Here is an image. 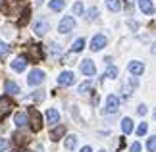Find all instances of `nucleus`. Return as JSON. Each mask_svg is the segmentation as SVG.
<instances>
[{"label":"nucleus","mask_w":156,"mask_h":152,"mask_svg":"<svg viewBox=\"0 0 156 152\" xmlns=\"http://www.w3.org/2000/svg\"><path fill=\"white\" fill-rule=\"evenodd\" d=\"M44 81V71L43 69H31L27 75V85L31 87H37V85H43Z\"/></svg>","instance_id":"1"},{"label":"nucleus","mask_w":156,"mask_h":152,"mask_svg":"<svg viewBox=\"0 0 156 152\" xmlns=\"http://www.w3.org/2000/svg\"><path fill=\"white\" fill-rule=\"evenodd\" d=\"M73 27H75V19L71 16H64L62 17V21L58 23V31L60 33H69V31H73Z\"/></svg>","instance_id":"2"},{"label":"nucleus","mask_w":156,"mask_h":152,"mask_svg":"<svg viewBox=\"0 0 156 152\" xmlns=\"http://www.w3.org/2000/svg\"><path fill=\"white\" fill-rule=\"evenodd\" d=\"M75 83V73L73 71H62L58 75V85L60 87H69V85Z\"/></svg>","instance_id":"3"},{"label":"nucleus","mask_w":156,"mask_h":152,"mask_svg":"<svg viewBox=\"0 0 156 152\" xmlns=\"http://www.w3.org/2000/svg\"><path fill=\"white\" fill-rule=\"evenodd\" d=\"M118 108H119V98H118V96H114V94H110V96L106 98L104 114H116Z\"/></svg>","instance_id":"4"},{"label":"nucleus","mask_w":156,"mask_h":152,"mask_svg":"<svg viewBox=\"0 0 156 152\" xmlns=\"http://www.w3.org/2000/svg\"><path fill=\"white\" fill-rule=\"evenodd\" d=\"M29 118H31V129L33 131H39L43 127V119H41V112L39 110H29Z\"/></svg>","instance_id":"5"},{"label":"nucleus","mask_w":156,"mask_h":152,"mask_svg":"<svg viewBox=\"0 0 156 152\" xmlns=\"http://www.w3.org/2000/svg\"><path fill=\"white\" fill-rule=\"evenodd\" d=\"M106 37L104 35H94L93 37V41H91V50L93 52H98V50H102V48L106 46Z\"/></svg>","instance_id":"6"},{"label":"nucleus","mask_w":156,"mask_h":152,"mask_svg":"<svg viewBox=\"0 0 156 152\" xmlns=\"http://www.w3.org/2000/svg\"><path fill=\"white\" fill-rule=\"evenodd\" d=\"M12 108H14L12 100L8 98V96H2V98H0V119L6 118V115L12 112Z\"/></svg>","instance_id":"7"},{"label":"nucleus","mask_w":156,"mask_h":152,"mask_svg":"<svg viewBox=\"0 0 156 152\" xmlns=\"http://www.w3.org/2000/svg\"><path fill=\"white\" fill-rule=\"evenodd\" d=\"M81 73L85 77H93L94 73H97V68H94L93 60H85V62L81 64Z\"/></svg>","instance_id":"8"},{"label":"nucleus","mask_w":156,"mask_h":152,"mask_svg":"<svg viewBox=\"0 0 156 152\" xmlns=\"http://www.w3.org/2000/svg\"><path fill=\"white\" fill-rule=\"evenodd\" d=\"M127 69H129L131 75L139 77V75H143V71H145V65H143V62H129Z\"/></svg>","instance_id":"9"},{"label":"nucleus","mask_w":156,"mask_h":152,"mask_svg":"<svg viewBox=\"0 0 156 152\" xmlns=\"http://www.w3.org/2000/svg\"><path fill=\"white\" fill-rule=\"evenodd\" d=\"M25 68H27V58L25 56H20V58H16L14 62H12V69L17 71V73H21Z\"/></svg>","instance_id":"10"},{"label":"nucleus","mask_w":156,"mask_h":152,"mask_svg":"<svg viewBox=\"0 0 156 152\" xmlns=\"http://www.w3.org/2000/svg\"><path fill=\"white\" fill-rule=\"evenodd\" d=\"M139 8L143 10V14H147V16L154 14V4L151 2V0H139Z\"/></svg>","instance_id":"11"},{"label":"nucleus","mask_w":156,"mask_h":152,"mask_svg":"<svg viewBox=\"0 0 156 152\" xmlns=\"http://www.w3.org/2000/svg\"><path fill=\"white\" fill-rule=\"evenodd\" d=\"M46 119H48L50 125H58V121H60V114H58V110L48 108V110H46Z\"/></svg>","instance_id":"12"},{"label":"nucleus","mask_w":156,"mask_h":152,"mask_svg":"<svg viewBox=\"0 0 156 152\" xmlns=\"http://www.w3.org/2000/svg\"><path fill=\"white\" fill-rule=\"evenodd\" d=\"M14 121H16L17 127H25V125L29 123V121H27V114H25V112H17L16 118H14Z\"/></svg>","instance_id":"13"},{"label":"nucleus","mask_w":156,"mask_h":152,"mask_svg":"<svg viewBox=\"0 0 156 152\" xmlns=\"http://www.w3.org/2000/svg\"><path fill=\"white\" fill-rule=\"evenodd\" d=\"M46 31H48V21H37L35 23V33H37L39 37H43Z\"/></svg>","instance_id":"14"},{"label":"nucleus","mask_w":156,"mask_h":152,"mask_svg":"<svg viewBox=\"0 0 156 152\" xmlns=\"http://www.w3.org/2000/svg\"><path fill=\"white\" fill-rule=\"evenodd\" d=\"M4 89H6V93H8V94H17V93H20V85L14 83V81H6Z\"/></svg>","instance_id":"15"},{"label":"nucleus","mask_w":156,"mask_h":152,"mask_svg":"<svg viewBox=\"0 0 156 152\" xmlns=\"http://www.w3.org/2000/svg\"><path fill=\"white\" fill-rule=\"evenodd\" d=\"M64 144H66V148H68V150H73L77 147V137L75 135H68V137H66V141H64Z\"/></svg>","instance_id":"16"},{"label":"nucleus","mask_w":156,"mask_h":152,"mask_svg":"<svg viewBox=\"0 0 156 152\" xmlns=\"http://www.w3.org/2000/svg\"><path fill=\"white\" fill-rule=\"evenodd\" d=\"M106 6L110 12H119L122 10V0H106Z\"/></svg>","instance_id":"17"},{"label":"nucleus","mask_w":156,"mask_h":152,"mask_svg":"<svg viewBox=\"0 0 156 152\" xmlns=\"http://www.w3.org/2000/svg\"><path fill=\"white\" fill-rule=\"evenodd\" d=\"M64 133H66V127H64V125H60V127H54V129H52V133H50V139H52V141H58V139L62 137Z\"/></svg>","instance_id":"18"},{"label":"nucleus","mask_w":156,"mask_h":152,"mask_svg":"<svg viewBox=\"0 0 156 152\" xmlns=\"http://www.w3.org/2000/svg\"><path fill=\"white\" fill-rule=\"evenodd\" d=\"M66 8V0H50V10L52 12H60Z\"/></svg>","instance_id":"19"},{"label":"nucleus","mask_w":156,"mask_h":152,"mask_svg":"<svg viewBox=\"0 0 156 152\" xmlns=\"http://www.w3.org/2000/svg\"><path fill=\"white\" fill-rule=\"evenodd\" d=\"M27 58H31V60H41V50H39V46L37 44H31V50H29V54H27Z\"/></svg>","instance_id":"20"},{"label":"nucleus","mask_w":156,"mask_h":152,"mask_svg":"<svg viewBox=\"0 0 156 152\" xmlns=\"http://www.w3.org/2000/svg\"><path fill=\"white\" fill-rule=\"evenodd\" d=\"M83 12H85L83 2H75L73 6H71V16H83Z\"/></svg>","instance_id":"21"},{"label":"nucleus","mask_w":156,"mask_h":152,"mask_svg":"<svg viewBox=\"0 0 156 152\" xmlns=\"http://www.w3.org/2000/svg\"><path fill=\"white\" fill-rule=\"evenodd\" d=\"M122 129H123L125 135H127V133H131V131H133V121H131L129 118H123V121H122Z\"/></svg>","instance_id":"22"},{"label":"nucleus","mask_w":156,"mask_h":152,"mask_svg":"<svg viewBox=\"0 0 156 152\" xmlns=\"http://www.w3.org/2000/svg\"><path fill=\"white\" fill-rule=\"evenodd\" d=\"M97 14H98V10L94 8V6H91V8L87 10V16H85V19H87V21H94V19H97Z\"/></svg>","instance_id":"23"},{"label":"nucleus","mask_w":156,"mask_h":152,"mask_svg":"<svg viewBox=\"0 0 156 152\" xmlns=\"http://www.w3.org/2000/svg\"><path fill=\"white\" fill-rule=\"evenodd\" d=\"M83 48H85V39H77L73 42V48H71V50H73V52H81Z\"/></svg>","instance_id":"24"},{"label":"nucleus","mask_w":156,"mask_h":152,"mask_svg":"<svg viewBox=\"0 0 156 152\" xmlns=\"http://www.w3.org/2000/svg\"><path fill=\"white\" fill-rule=\"evenodd\" d=\"M147 150H148V152H156V135H152V137L147 141Z\"/></svg>","instance_id":"25"},{"label":"nucleus","mask_w":156,"mask_h":152,"mask_svg":"<svg viewBox=\"0 0 156 152\" xmlns=\"http://www.w3.org/2000/svg\"><path fill=\"white\" fill-rule=\"evenodd\" d=\"M118 73H119V71H118V68H114V65H110V68H108V69H106V73H104V77H110V79H116V77H118Z\"/></svg>","instance_id":"26"},{"label":"nucleus","mask_w":156,"mask_h":152,"mask_svg":"<svg viewBox=\"0 0 156 152\" xmlns=\"http://www.w3.org/2000/svg\"><path fill=\"white\" fill-rule=\"evenodd\" d=\"M8 52H10V46L6 44L4 41H0V58H6V56H8Z\"/></svg>","instance_id":"27"},{"label":"nucleus","mask_w":156,"mask_h":152,"mask_svg":"<svg viewBox=\"0 0 156 152\" xmlns=\"http://www.w3.org/2000/svg\"><path fill=\"white\" fill-rule=\"evenodd\" d=\"M147 131H148V125L145 123V121H143V123L137 127V135H139V137H145V135H147Z\"/></svg>","instance_id":"28"},{"label":"nucleus","mask_w":156,"mask_h":152,"mask_svg":"<svg viewBox=\"0 0 156 152\" xmlns=\"http://www.w3.org/2000/svg\"><path fill=\"white\" fill-rule=\"evenodd\" d=\"M14 139H16V143H17V144H23V143H27V141H29V139H27L25 135H21V133H16Z\"/></svg>","instance_id":"29"},{"label":"nucleus","mask_w":156,"mask_h":152,"mask_svg":"<svg viewBox=\"0 0 156 152\" xmlns=\"http://www.w3.org/2000/svg\"><path fill=\"white\" fill-rule=\"evenodd\" d=\"M89 89H91V81H85V83H81V87H79V93H87Z\"/></svg>","instance_id":"30"},{"label":"nucleus","mask_w":156,"mask_h":152,"mask_svg":"<svg viewBox=\"0 0 156 152\" xmlns=\"http://www.w3.org/2000/svg\"><path fill=\"white\" fill-rule=\"evenodd\" d=\"M4 33L8 35V37H14V35H16V29L10 27V25H6V27H4Z\"/></svg>","instance_id":"31"},{"label":"nucleus","mask_w":156,"mask_h":152,"mask_svg":"<svg viewBox=\"0 0 156 152\" xmlns=\"http://www.w3.org/2000/svg\"><path fill=\"white\" fill-rule=\"evenodd\" d=\"M8 150V139H0V152Z\"/></svg>","instance_id":"32"},{"label":"nucleus","mask_w":156,"mask_h":152,"mask_svg":"<svg viewBox=\"0 0 156 152\" xmlns=\"http://www.w3.org/2000/svg\"><path fill=\"white\" fill-rule=\"evenodd\" d=\"M43 98H44V93H43V90H35L33 100H43Z\"/></svg>","instance_id":"33"},{"label":"nucleus","mask_w":156,"mask_h":152,"mask_svg":"<svg viewBox=\"0 0 156 152\" xmlns=\"http://www.w3.org/2000/svg\"><path fill=\"white\" fill-rule=\"evenodd\" d=\"M137 114H139V115H145V114H147V106H145V104H141L139 108H137Z\"/></svg>","instance_id":"34"},{"label":"nucleus","mask_w":156,"mask_h":152,"mask_svg":"<svg viewBox=\"0 0 156 152\" xmlns=\"http://www.w3.org/2000/svg\"><path fill=\"white\" fill-rule=\"evenodd\" d=\"M131 152H141V144L139 143H133V144H131Z\"/></svg>","instance_id":"35"},{"label":"nucleus","mask_w":156,"mask_h":152,"mask_svg":"<svg viewBox=\"0 0 156 152\" xmlns=\"http://www.w3.org/2000/svg\"><path fill=\"white\" fill-rule=\"evenodd\" d=\"M52 54H62V48H60V44H52Z\"/></svg>","instance_id":"36"},{"label":"nucleus","mask_w":156,"mask_h":152,"mask_svg":"<svg viewBox=\"0 0 156 152\" xmlns=\"http://www.w3.org/2000/svg\"><path fill=\"white\" fill-rule=\"evenodd\" d=\"M81 152H93V148H91V147H83Z\"/></svg>","instance_id":"37"},{"label":"nucleus","mask_w":156,"mask_h":152,"mask_svg":"<svg viewBox=\"0 0 156 152\" xmlns=\"http://www.w3.org/2000/svg\"><path fill=\"white\" fill-rule=\"evenodd\" d=\"M151 52H152L154 56H156V42H154V44H152V48H151Z\"/></svg>","instance_id":"38"},{"label":"nucleus","mask_w":156,"mask_h":152,"mask_svg":"<svg viewBox=\"0 0 156 152\" xmlns=\"http://www.w3.org/2000/svg\"><path fill=\"white\" fill-rule=\"evenodd\" d=\"M152 118H154V119H156V108H154V114H152Z\"/></svg>","instance_id":"39"},{"label":"nucleus","mask_w":156,"mask_h":152,"mask_svg":"<svg viewBox=\"0 0 156 152\" xmlns=\"http://www.w3.org/2000/svg\"><path fill=\"white\" fill-rule=\"evenodd\" d=\"M41 2H43V0H37V4H41Z\"/></svg>","instance_id":"40"},{"label":"nucleus","mask_w":156,"mask_h":152,"mask_svg":"<svg viewBox=\"0 0 156 152\" xmlns=\"http://www.w3.org/2000/svg\"><path fill=\"white\" fill-rule=\"evenodd\" d=\"M12 152H21V150H12Z\"/></svg>","instance_id":"41"},{"label":"nucleus","mask_w":156,"mask_h":152,"mask_svg":"<svg viewBox=\"0 0 156 152\" xmlns=\"http://www.w3.org/2000/svg\"><path fill=\"white\" fill-rule=\"evenodd\" d=\"M2 2H4V0H0V4H2Z\"/></svg>","instance_id":"42"},{"label":"nucleus","mask_w":156,"mask_h":152,"mask_svg":"<svg viewBox=\"0 0 156 152\" xmlns=\"http://www.w3.org/2000/svg\"><path fill=\"white\" fill-rule=\"evenodd\" d=\"M100 152H104V150H100Z\"/></svg>","instance_id":"43"}]
</instances>
